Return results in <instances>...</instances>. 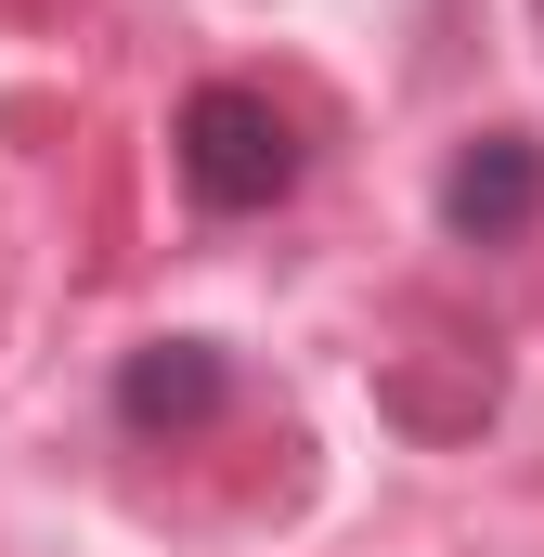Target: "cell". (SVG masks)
Returning a JSON list of instances; mask_svg holds the SVG:
<instances>
[{
  "label": "cell",
  "mask_w": 544,
  "mask_h": 557,
  "mask_svg": "<svg viewBox=\"0 0 544 557\" xmlns=\"http://www.w3.org/2000/svg\"><path fill=\"white\" fill-rule=\"evenodd\" d=\"M182 182H195V208H285V195H298V131H285V104L208 78V91L182 104Z\"/></svg>",
  "instance_id": "obj_1"
},
{
  "label": "cell",
  "mask_w": 544,
  "mask_h": 557,
  "mask_svg": "<svg viewBox=\"0 0 544 557\" xmlns=\"http://www.w3.org/2000/svg\"><path fill=\"white\" fill-rule=\"evenodd\" d=\"M234 403V363L208 350V337H143L131 363H118V416L143 428V441H169V428H208Z\"/></svg>",
  "instance_id": "obj_3"
},
{
  "label": "cell",
  "mask_w": 544,
  "mask_h": 557,
  "mask_svg": "<svg viewBox=\"0 0 544 557\" xmlns=\"http://www.w3.org/2000/svg\"><path fill=\"white\" fill-rule=\"evenodd\" d=\"M532 221H544V143L532 131L454 143V169H441V234H454V247H506V234H532Z\"/></svg>",
  "instance_id": "obj_2"
}]
</instances>
